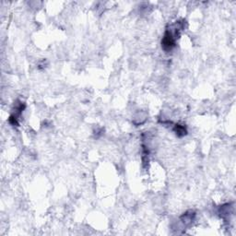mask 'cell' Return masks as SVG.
<instances>
[{"instance_id": "cell-1", "label": "cell", "mask_w": 236, "mask_h": 236, "mask_svg": "<svg viewBox=\"0 0 236 236\" xmlns=\"http://www.w3.org/2000/svg\"><path fill=\"white\" fill-rule=\"evenodd\" d=\"M173 130H174L175 134L178 136H184L186 135V133H187L186 127H185L184 126H182V125H178V124H177V125H175V126H174Z\"/></svg>"}]
</instances>
